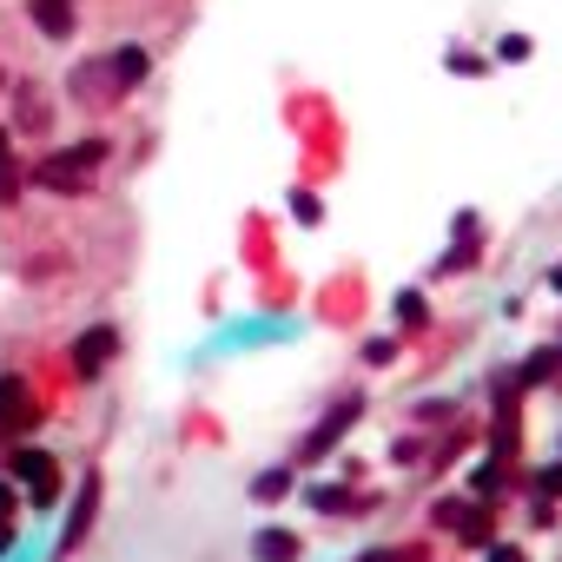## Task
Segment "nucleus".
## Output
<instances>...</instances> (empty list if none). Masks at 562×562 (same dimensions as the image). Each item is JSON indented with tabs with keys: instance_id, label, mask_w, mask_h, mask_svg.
I'll use <instances>...</instances> for the list:
<instances>
[{
	"instance_id": "obj_1",
	"label": "nucleus",
	"mask_w": 562,
	"mask_h": 562,
	"mask_svg": "<svg viewBox=\"0 0 562 562\" xmlns=\"http://www.w3.org/2000/svg\"><path fill=\"white\" fill-rule=\"evenodd\" d=\"M113 146L107 139H79V146H60V152H47L40 166H34V186H47V192H87V173L100 166Z\"/></svg>"
},
{
	"instance_id": "obj_2",
	"label": "nucleus",
	"mask_w": 562,
	"mask_h": 562,
	"mask_svg": "<svg viewBox=\"0 0 562 562\" xmlns=\"http://www.w3.org/2000/svg\"><path fill=\"white\" fill-rule=\"evenodd\" d=\"M8 476H21L40 510L60 497V476H53V457H47V450H14V457H8Z\"/></svg>"
},
{
	"instance_id": "obj_3",
	"label": "nucleus",
	"mask_w": 562,
	"mask_h": 562,
	"mask_svg": "<svg viewBox=\"0 0 562 562\" xmlns=\"http://www.w3.org/2000/svg\"><path fill=\"white\" fill-rule=\"evenodd\" d=\"M113 351H120V332H113V325H93V332H79V345H73V371H79V377H100Z\"/></svg>"
},
{
	"instance_id": "obj_4",
	"label": "nucleus",
	"mask_w": 562,
	"mask_h": 562,
	"mask_svg": "<svg viewBox=\"0 0 562 562\" xmlns=\"http://www.w3.org/2000/svg\"><path fill=\"white\" fill-rule=\"evenodd\" d=\"M351 424H358V397H345V404H338V411H332L325 424L311 430V444H304V463H317V457H325V450H332V444H338V437H345Z\"/></svg>"
},
{
	"instance_id": "obj_5",
	"label": "nucleus",
	"mask_w": 562,
	"mask_h": 562,
	"mask_svg": "<svg viewBox=\"0 0 562 562\" xmlns=\"http://www.w3.org/2000/svg\"><path fill=\"white\" fill-rule=\"evenodd\" d=\"M93 510H100V476H87V484H79V497H73V516H66V529H60V549H73L79 536H87Z\"/></svg>"
},
{
	"instance_id": "obj_6",
	"label": "nucleus",
	"mask_w": 562,
	"mask_h": 562,
	"mask_svg": "<svg viewBox=\"0 0 562 562\" xmlns=\"http://www.w3.org/2000/svg\"><path fill=\"white\" fill-rule=\"evenodd\" d=\"M27 21H34L47 40H66V34H73V0H27Z\"/></svg>"
},
{
	"instance_id": "obj_7",
	"label": "nucleus",
	"mask_w": 562,
	"mask_h": 562,
	"mask_svg": "<svg viewBox=\"0 0 562 562\" xmlns=\"http://www.w3.org/2000/svg\"><path fill=\"white\" fill-rule=\"evenodd\" d=\"M107 73L120 79V87H139V79L152 73V60H146V47H113L107 53Z\"/></svg>"
},
{
	"instance_id": "obj_8",
	"label": "nucleus",
	"mask_w": 562,
	"mask_h": 562,
	"mask_svg": "<svg viewBox=\"0 0 562 562\" xmlns=\"http://www.w3.org/2000/svg\"><path fill=\"white\" fill-rule=\"evenodd\" d=\"M252 555L259 562H298V536L291 529H259L252 536Z\"/></svg>"
},
{
	"instance_id": "obj_9",
	"label": "nucleus",
	"mask_w": 562,
	"mask_h": 562,
	"mask_svg": "<svg viewBox=\"0 0 562 562\" xmlns=\"http://www.w3.org/2000/svg\"><path fill=\"white\" fill-rule=\"evenodd\" d=\"M311 510H332V516H345V503H351V490H338V484H311V497H304Z\"/></svg>"
},
{
	"instance_id": "obj_10",
	"label": "nucleus",
	"mask_w": 562,
	"mask_h": 562,
	"mask_svg": "<svg viewBox=\"0 0 562 562\" xmlns=\"http://www.w3.org/2000/svg\"><path fill=\"white\" fill-rule=\"evenodd\" d=\"M285 490H291V476H285V470H265L259 484H252V497H259V503H278Z\"/></svg>"
},
{
	"instance_id": "obj_11",
	"label": "nucleus",
	"mask_w": 562,
	"mask_h": 562,
	"mask_svg": "<svg viewBox=\"0 0 562 562\" xmlns=\"http://www.w3.org/2000/svg\"><path fill=\"white\" fill-rule=\"evenodd\" d=\"M291 212H298V225H317V218H325V205H317V192H298V199H291Z\"/></svg>"
},
{
	"instance_id": "obj_12",
	"label": "nucleus",
	"mask_w": 562,
	"mask_h": 562,
	"mask_svg": "<svg viewBox=\"0 0 562 562\" xmlns=\"http://www.w3.org/2000/svg\"><path fill=\"white\" fill-rule=\"evenodd\" d=\"M0 199H14V152H8V133H0Z\"/></svg>"
},
{
	"instance_id": "obj_13",
	"label": "nucleus",
	"mask_w": 562,
	"mask_h": 562,
	"mask_svg": "<svg viewBox=\"0 0 562 562\" xmlns=\"http://www.w3.org/2000/svg\"><path fill=\"white\" fill-rule=\"evenodd\" d=\"M484 66H490V60H484V53H470V47L450 53V73H484Z\"/></svg>"
},
{
	"instance_id": "obj_14",
	"label": "nucleus",
	"mask_w": 562,
	"mask_h": 562,
	"mask_svg": "<svg viewBox=\"0 0 562 562\" xmlns=\"http://www.w3.org/2000/svg\"><path fill=\"white\" fill-rule=\"evenodd\" d=\"M397 317H404V325H424V298L404 291V298H397Z\"/></svg>"
},
{
	"instance_id": "obj_15",
	"label": "nucleus",
	"mask_w": 562,
	"mask_h": 562,
	"mask_svg": "<svg viewBox=\"0 0 562 562\" xmlns=\"http://www.w3.org/2000/svg\"><path fill=\"white\" fill-rule=\"evenodd\" d=\"M390 358H397V345H390V338H371V345H364V364H390Z\"/></svg>"
},
{
	"instance_id": "obj_16",
	"label": "nucleus",
	"mask_w": 562,
	"mask_h": 562,
	"mask_svg": "<svg viewBox=\"0 0 562 562\" xmlns=\"http://www.w3.org/2000/svg\"><path fill=\"white\" fill-rule=\"evenodd\" d=\"M497 53H503V60H510V66H516V60H529V40H523V34H510V40H503V47H497Z\"/></svg>"
},
{
	"instance_id": "obj_17",
	"label": "nucleus",
	"mask_w": 562,
	"mask_h": 562,
	"mask_svg": "<svg viewBox=\"0 0 562 562\" xmlns=\"http://www.w3.org/2000/svg\"><path fill=\"white\" fill-rule=\"evenodd\" d=\"M542 490H555V497H562V463H555V470H542Z\"/></svg>"
},
{
	"instance_id": "obj_18",
	"label": "nucleus",
	"mask_w": 562,
	"mask_h": 562,
	"mask_svg": "<svg viewBox=\"0 0 562 562\" xmlns=\"http://www.w3.org/2000/svg\"><path fill=\"white\" fill-rule=\"evenodd\" d=\"M14 510V484H8V476H0V516H8Z\"/></svg>"
},
{
	"instance_id": "obj_19",
	"label": "nucleus",
	"mask_w": 562,
	"mask_h": 562,
	"mask_svg": "<svg viewBox=\"0 0 562 562\" xmlns=\"http://www.w3.org/2000/svg\"><path fill=\"white\" fill-rule=\"evenodd\" d=\"M490 562H523V555H516L510 542H497V549H490Z\"/></svg>"
},
{
	"instance_id": "obj_20",
	"label": "nucleus",
	"mask_w": 562,
	"mask_h": 562,
	"mask_svg": "<svg viewBox=\"0 0 562 562\" xmlns=\"http://www.w3.org/2000/svg\"><path fill=\"white\" fill-rule=\"evenodd\" d=\"M358 562H397V555H390V549H371V555H358Z\"/></svg>"
},
{
	"instance_id": "obj_21",
	"label": "nucleus",
	"mask_w": 562,
	"mask_h": 562,
	"mask_svg": "<svg viewBox=\"0 0 562 562\" xmlns=\"http://www.w3.org/2000/svg\"><path fill=\"white\" fill-rule=\"evenodd\" d=\"M8 549H14V529H0V555H8Z\"/></svg>"
},
{
	"instance_id": "obj_22",
	"label": "nucleus",
	"mask_w": 562,
	"mask_h": 562,
	"mask_svg": "<svg viewBox=\"0 0 562 562\" xmlns=\"http://www.w3.org/2000/svg\"><path fill=\"white\" fill-rule=\"evenodd\" d=\"M549 285H555V291H562V265H555V272H549Z\"/></svg>"
}]
</instances>
